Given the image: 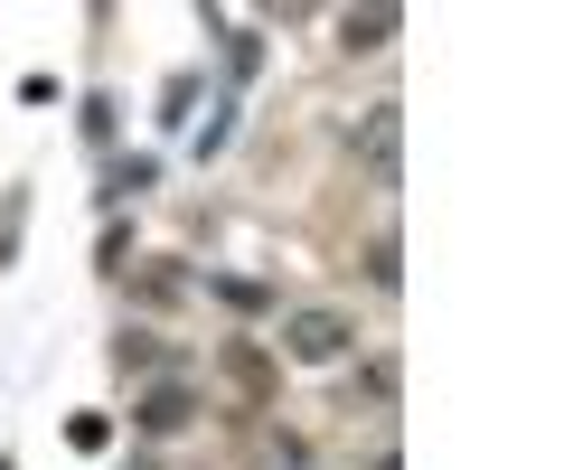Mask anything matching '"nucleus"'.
<instances>
[{
	"mask_svg": "<svg viewBox=\"0 0 564 470\" xmlns=\"http://www.w3.org/2000/svg\"><path fill=\"white\" fill-rule=\"evenodd\" d=\"M348 348H358V320L348 310H292L282 320V358H302V368H339Z\"/></svg>",
	"mask_w": 564,
	"mask_h": 470,
	"instance_id": "1",
	"label": "nucleus"
},
{
	"mask_svg": "<svg viewBox=\"0 0 564 470\" xmlns=\"http://www.w3.org/2000/svg\"><path fill=\"white\" fill-rule=\"evenodd\" d=\"M358 142H367V170H377V179L395 188V151H404V113H395V103H377V113H367V132H358Z\"/></svg>",
	"mask_w": 564,
	"mask_h": 470,
	"instance_id": "2",
	"label": "nucleus"
},
{
	"mask_svg": "<svg viewBox=\"0 0 564 470\" xmlns=\"http://www.w3.org/2000/svg\"><path fill=\"white\" fill-rule=\"evenodd\" d=\"M395 10H348V20H339V47H348V57H377V47H395Z\"/></svg>",
	"mask_w": 564,
	"mask_h": 470,
	"instance_id": "3",
	"label": "nucleus"
},
{
	"mask_svg": "<svg viewBox=\"0 0 564 470\" xmlns=\"http://www.w3.org/2000/svg\"><path fill=\"white\" fill-rule=\"evenodd\" d=\"M188 414H198V395H188V386H151V395L132 405V424H141V433H180Z\"/></svg>",
	"mask_w": 564,
	"mask_h": 470,
	"instance_id": "4",
	"label": "nucleus"
},
{
	"mask_svg": "<svg viewBox=\"0 0 564 470\" xmlns=\"http://www.w3.org/2000/svg\"><path fill=\"white\" fill-rule=\"evenodd\" d=\"M217 368L236 376L245 395H263V386H273V358H263V348H245V339H226V358H217Z\"/></svg>",
	"mask_w": 564,
	"mask_h": 470,
	"instance_id": "5",
	"label": "nucleus"
},
{
	"mask_svg": "<svg viewBox=\"0 0 564 470\" xmlns=\"http://www.w3.org/2000/svg\"><path fill=\"white\" fill-rule=\"evenodd\" d=\"M113 368H122V376L161 368V339H141V329H122V339H113Z\"/></svg>",
	"mask_w": 564,
	"mask_h": 470,
	"instance_id": "6",
	"label": "nucleus"
},
{
	"mask_svg": "<svg viewBox=\"0 0 564 470\" xmlns=\"http://www.w3.org/2000/svg\"><path fill=\"white\" fill-rule=\"evenodd\" d=\"M367 283L395 292V283H404V254H395V245H377V254H367Z\"/></svg>",
	"mask_w": 564,
	"mask_h": 470,
	"instance_id": "7",
	"label": "nucleus"
}]
</instances>
